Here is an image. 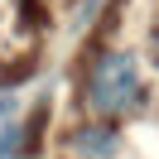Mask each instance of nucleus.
<instances>
[{"mask_svg":"<svg viewBox=\"0 0 159 159\" xmlns=\"http://www.w3.org/2000/svg\"><path fill=\"white\" fill-rule=\"evenodd\" d=\"M72 145L87 159H106V154H116V130L111 125H82L77 135H72Z\"/></svg>","mask_w":159,"mask_h":159,"instance_id":"nucleus-2","label":"nucleus"},{"mask_svg":"<svg viewBox=\"0 0 159 159\" xmlns=\"http://www.w3.org/2000/svg\"><path fill=\"white\" fill-rule=\"evenodd\" d=\"M87 106L101 111V116H116V111L135 106L140 97V63L130 58V53H106V58L92 63L87 72Z\"/></svg>","mask_w":159,"mask_h":159,"instance_id":"nucleus-1","label":"nucleus"}]
</instances>
